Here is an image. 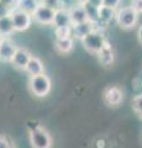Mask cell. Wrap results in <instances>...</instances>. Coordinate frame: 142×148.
I'll return each mask as SVG.
<instances>
[{"label": "cell", "mask_w": 142, "mask_h": 148, "mask_svg": "<svg viewBox=\"0 0 142 148\" xmlns=\"http://www.w3.org/2000/svg\"><path fill=\"white\" fill-rule=\"evenodd\" d=\"M140 15L137 14L130 5L129 6H120L116 9L115 21L116 24L123 30H131L137 25Z\"/></svg>", "instance_id": "1"}, {"label": "cell", "mask_w": 142, "mask_h": 148, "mask_svg": "<svg viewBox=\"0 0 142 148\" xmlns=\"http://www.w3.org/2000/svg\"><path fill=\"white\" fill-rule=\"evenodd\" d=\"M29 88L35 96H37V98H45L51 91L52 83H51V79L48 78V75L40 74V75L30 77Z\"/></svg>", "instance_id": "2"}, {"label": "cell", "mask_w": 142, "mask_h": 148, "mask_svg": "<svg viewBox=\"0 0 142 148\" xmlns=\"http://www.w3.org/2000/svg\"><path fill=\"white\" fill-rule=\"evenodd\" d=\"M105 41H106L105 34L103 32L102 29H99V30L93 31L88 36H85L82 40V45H83V48L86 52H89L91 54H98V52L104 46Z\"/></svg>", "instance_id": "3"}, {"label": "cell", "mask_w": 142, "mask_h": 148, "mask_svg": "<svg viewBox=\"0 0 142 148\" xmlns=\"http://www.w3.org/2000/svg\"><path fill=\"white\" fill-rule=\"evenodd\" d=\"M9 15L11 17V21H12V26H14V30L17 31V32H22V31H26L30 29V26L32 25V15L31 14H27L25 11H21L19 9H15L12 8Z\"/></svg>", "instance_id": "4"}, {"label": "cell", "mask_w": 142, "mask_h": 148, "mask_svg": "<svg viewBox=\"0 0 142 148\" xmlns=\"http://www.w3.org/2000/svg\"><path fill=\"white\" fill-rule=\"evenodd\" d=\"M30 142L34 148H51L52 138L42 127H35L30 132Z\"/></svg>", "instance_id": "5"}, {"label": "cell", "mask_w": 142, "mask_h": 148, "mask_svg": "<svg viewBox=\"0 0 142 148\" xmlns=\"http://www.w3.org/2000/svg\"><path fill=\"white\" fill-rule=\"evenodd\" d=\"M54 17V10L48 6L40 5L32 12V20L40 25H52Z\"/></svg>", "instance_id": "6"}, {"label": "cell", "mask_w": 142, "mask_h": 148, "mask_svg": "<svg viewBox=\"0 0 142 148\" xmlns=\"http://www.w3.org/2000/svg\"><path fill=\"white\" fill-rule=\"evenodd\" d=\"M99 29H102L100 25L94 24V22H91V21H84V22H80V24H77V25H72V37L82 41L85 36H88L93 31L99 30Z\"/></svg>", "instance_id": "7"}, {"label": "cell", "mask_w": 142, "mask_h": 148, "mask_svg": "<svg viewBox=\"0 0 142 148\" xmlns=\"http://www.w3.org/2000/svg\"><path fill=\"white\" fill-rule=\"evenodd\" d=\"M123 99L122 90L116 85L108 86L104 91V101L109 106H119Z\"/></svg>", "instance_id": "8"}, {"label": "cell", "mask_w": 142, "mask_h": 148, "mask_svg": "<svg viewBox=\"0 0 142 148\" xmlns=\"http://www.w3.org/2000/svg\"><path fill=\"white\" fill-rule=\"evenodd\" d=\"M16 48L17 47L11 40H9L8 37H1L0 38V61L11 62Z\"/></svg>", "instance_id": "9"}, {"label": "cell", "mask_w": 142, "mask_h": 148, "mask_svg": "<svg viewBox=\"0 0 142 148\" xmlns=\"http://www.w3.org/2000/svg\"><path fill=\"white\" fill-rule=\"evenodd\" d=\"M32 57V54L30 53L29 49L22 48V47H17L16 52L14 54V57L11 59V64L17 69H21V71H25V68L29 63L30 58Z\"/></svg>", "instance_id": "10"}, {"label": "cell", "mask_w": 142, "mask_h": 148, "mask_svg": "<svg viewBox=\"0 0 142 148\" xmlns=\"http://www.w3.org/2000/svg\"><path fill=\"white\" fill-rule=\"evenodd\" d=\"M97 56H98V59H99L100 64H103V66L109 67V66H111V64H114V61H115V54H114V49H113L111 43H110L108 40L105 41L104 46L102 47V49L98 52Z\"/></svg>", "instance_id": "11"}, {"label": "cell", "mask_w": 142, "mask_h": 148, "mask_svg": "<svg viewBox=\"0 0 142 148\" xmlns=\"http://www.w3.org/2000/svg\"><path fill=\"white\" fill-rule=\"evenodd\" d=\"M68 12H69L72 25H77V24H80V22L88 21V16H86V11L83 4H77V5L71 8Z\"/></svg>", "instance_id": "12"}, {"label": "cell", "mask_w": 142, "mask_h": 148, "mask_svg": "<svg viewBox=\"0 0 142 148\" xmlns=\"http://www.w3.org/2000/svg\"><path fill=\"white\" fill-rule=\"evenodd\" d=\"M52 25H54L56 29L58 27H67V26H72V21L69 17V12L67 9H62L59 8L57 10H54V17H53V22Z\"/></svg>", "instance_id": "13"}, {"label": "cell", "mask_w": 142, "mask_h": 148, "mask_svg": "<svg viewBox=\"0 0 142 148\" xmlns=\"http://www.w3.org/2000/svg\"><path fill=\"white\" fill-rule=\"evenodd\" d=\"M115 14L116 10L111 8H106L100 5L98 8V18H99V25L100 26H108L115 20Z\"/></svg>", "instance_id": "14"}, {"label": "cell", "mask_w": 142, "mask_h": 148, "mask_svg": "<svg viewBox=\"0 0 142 148\" xmlns=\"http://www.w3.org/2000/svg\"><path fill=\"white\" fill-rule=\"evenodd\" d=\"M25 71L30 74V77H35V75H40V74H45V64L41 61L38 57H32L30 58L29 63L25 68Z\"/></svg>", "instance_id": "15"}, {"label": "cell", "mask_w": 142, "mask_h": 148, "mask_svg": "<svg viewBox=\"0 0 142 148\" xmlns=\"http://www.w3.org/2000/svg\"><path fill=\"white\" fill-rule=\"evenodd\" d=\"M54 48L57 52L62 54L71 53L73 48H74V40L73 37H68V38H56L54 41Z\"/></svg>", "instance_id": "16"}, {"label": "cell", "mask_w": 142, "mask_h": 148, "mask_svg": "<svg viewBox=\"0 0 142 148\" xmlns=\"http://www.w3.org/2000/svg\"><path fill=\"white\" fill-rule=\"evenodd\" d=\"M38 5H40V0H16L14 8L32 15V12L36 10V8Z\"/></svg>", "instance_id": "17"}, {"label": "cell", "mask_w": 142, "mask_h": 148, "mask_svg": "<svg viewBox=\"0 0 142 148\" xmlns=\"http://www.w3.org/2000/svg\"><path fill=\"white\" fill-rule=\"evenodd\" d=\"M12 32H15V30H14L10 15H5V16L0 17V36L8 37V36H10Z\"/></svg>", "instance_id": "18"}, {"label": "cell", "mask_w": 142, "mask_h": 148, "mask_svg": "<svg viewBox=\"0 0 142 148\" xmlns=\"http://www.w3.org/2000/svg\"><path fill=\"white\" fill-rule=\"evenodd\" d=\"M86 11V16H88V21H91L94 24H99V18H98V8L94 5H90L89 3L83 4Z\"/></svg>", "instance_id": "19"}, {"label": "cell", "mask_w": 142, "mask_h": 148, "mask_svg": "<svg viewBox=\"0 0 142 148\" xmlns=\"http://www.w3.org/2000/svg\"><path fill=\"white\" fill-rule=\"evenodd\" d=\"M54 35H56V38H68V37H72V26L58 27V29L54 30Z\"/></svg>", "instance_id": "20"}, {"label": "cell", "mask_w": 142, "mask_h": 148, "mask_svg": "<svg viewBox=\"0 0 142 148\" xmlns=\"http://www.w3.org/2000/svg\"><path fill=\"white\" fill-rule=\"evenodd\" d=\"M132 108H134L135 112L142 119V94L134 98V100H132Z\"/></svg>", "instance_id": "21"}, {"label": "cell", "mask_w": 142, "mask_h": 148, "mask_svg": "<svg viewBox=\"0 0 142 148\" xmlns=\"http://www.w3.org/2000/svg\"><path fill=\"white\" fill-rule=\"evenodd\" d=\"M122 0H102V5L106 8H111L114 10H116L121 6Z\"/></svg>", "instance_id": "22"}, {"label": "cell", "mask_w": 142, "mask_h": 148, "mask_svg": "<svg viewBox=\"0 0 142 148\" xmlns=\"http://www.w3.org/2000/svg\"><path fill=\"white\" fill-rule=\"evenodd\" d=\"M40 4L51 8L53 10H57V9L61 8V1L59 0H40Z\"/></svg>", "instance_id": "23"}, {"label": "cell", "mask_w": 142, "mask_h": 148, "mask_svg": "<svg viewBox=\"0 0 142 148\" xmlns=\"http://www.w3.org/2000/svg\"><path fill=\"white\" fill-rule=\"evenodd\" d=\"M130 6L134 9V10L139 14V15H141V14H142V0H131Z\"/></svg>", "instance_id": "24"}, {"label": "cell", "mask_w": 142, "mask_h": 148, "mask_svg": "<svg viewBox=\"0 0 142 148\" xmlns=\"http://www.w3.org/2000/svg\"><path fill=\"white\" fill-rule=\"evenodd\" d=\"M11 143L5 136H0V148H11Z\"/></svg>", "instance_id": "25"}, {"label": "cell", "mask_w": 142, "mask_h": 148, "mask_svg": "<svg viewBox=\"0 0 142 148\" xmlns=\"http://www.w3.org/2000/svg\"><path fill=\"white\" fill-rule=\"evenodd\" d=\"M10 10H11V9L6 8L5 5H3V4L0 3V17L5 16V15H9V12H10Z\"/></svg>", "instance_id": "26"}, {"label": "cell", "mask_w": 142, "mask_h": 148, "mask_svg": "<svg viewBox=\"0 0 142 148\" xmlns=\"http://www.w3.org/2000/svg\"><path fill=\"white\" fill-rule=\"evenodd\" d=\"M15 1L16 0H0V3H1L3 5H5L6 8H9V9H12L14 6H15Z\"/></svg>", "instance_id": "27"}, {"label": "cell", "mask_w": 142, "mask_h": 148, "mask_svg": "<svg viewBox=\"0 0 142 148\" xmlns=\"http://www.w3.org/2000/svg\"><path fill=\"white\" fill-rule=\"evenodd\" d=\"M86 3H89L90 5H94V6H97V8H99L100 5H102V0H88Z\"/></svg>", "instance_id": "28"}, {"label": "cell", "mask_w": 142, "mask_h": 148, "mask_svg": "<svg viewBox=\"0 0 142 148\" xmlns=\"http://www.w3.org/2000/svg\"><path fill=\"white\" fill-rule=\"evenodd\" d=\"M137 38L142 43V24L139 26V30H137Z\"/></svg>", "instance_id": "29"}, {"label": "cell", "mask_w": 142, "mask_h": 148, "mask_svg": "<svg viewBox=\"0 0 142 148\" xmlns=\"http://www.w3.org/2000/svg\"><path fill=\"white\" fill-rule=\"evenodd\" d=\"M86 1H88V0H77L78 4H85Z\"/></svg>", "instance_id": "30"}, {"label": "cell", "mask_w": 142, "mask_h": 148, "mask_svg": "<svg viewBox=\"0 0 142 148\" xmlns=\"http://www.w3.org/2000/svg\"><path fill=\"white\" fill-rule=\"evenodd\" d=\"M11 148H15V147H11Z\"/></svg>", "instance_id": "31"}, {"label": "cell", "mask_w": 142, "mask_h": 148, "mask_svg": "<svg viewBox=\"0 0 142 148\" xmlns=\"http://www.w3.org/2000/svg\"><path fill=\"white\" fill-rule=\"evenodd\" d=\"M0 38H1V36H0Z\"/></svg>", "instance_id": "32"}]
</instances>
